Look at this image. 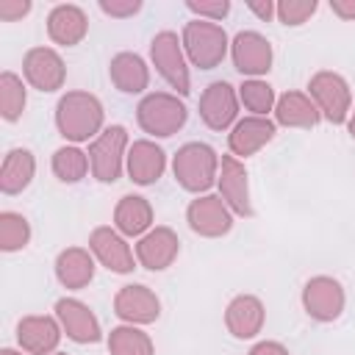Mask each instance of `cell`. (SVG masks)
<instances>
[{"label": "cell", "instance_id": "6da1fadb", "mask_svg": "<svg viewBox=\"0 0 355 355\" xmlns=\"http://www.w3.org/2000/svg\"><path fill=\"white\" fill-rule=\"evenodd\" d=\"M55 130L67 144H92L105 130V108L97 94L72 89L55 103Z\"/></svg>", "mask_w": 355, "mask_h": 355}, {"label": "cell", "instance_id": "7a4b0ae2", "mask_svg": "<svg viewBox=\"0 0 355 355\" xmlns=\"http://www.w3.org/2000/svg\"><path fill=\"white\" fill-rule=\"evenodd\" d=\"M172 178L183 191L194 197L211 194L219 178V153L205 141L180 144L178 153L172 155Z\"/></svg>", "mask_w": 355, "mask_h": 355}, {"label": "cell", "instance_id": "3957f363", "mask_svg": "<svg viewBox=\"0 0 355 355\" xmlns=\"http://www.w3.org/2000/svg\"><path fill=\"white\" fill-rule=\"evenodd\" d=\"M180 42L186 50V58L197 69H216L230 55V36L219 22L208 19H189L180 31Z\"/></svg>", "mask_w": 355, "mask_h": 355}, {"label": "cell", "instance_id": "277c9868", "mask_svg": "<svg viewBox=\"0 0 355 355\" xmlns=\"http://www.w3.org/2000/svg\"><path fill=\"white\" fill-rule=\"evenodd\" d=\"M189 108L175 92H147L136 105V122L150 139H169L183 130Z\"/></svg>", "mask_w": 355, "mask_h": 355}, {"label": "cell", "instance_id": "5b68a950", "mask_svg": "<svg viewBox=\"0 0 355 355\" xmlns=\"http://www.w3.org/2000/svg\"><path fill=\"white\" fill-rule=\"evenodd\" d=\"M150 61L155 72L164 78V83L178 94L186 97L191 92V72H189V58L183 50V42L175 31H158L150 42Z\"/></svg>", "mask_w": 355, "mask_h": 355}, {"label": "cell", "instance_id": "8992f818", "mask_svg": "<svg viewBox=\"0 0 355 355\" xmlns=\"http://www.w3.org/2000/svg\"><path fill=\"white\" fill-rule=\"evenodd\" d=\"M130 136L125 125H105V130L89 144V164H92V178L100 183H116L125 172V158H128Z\"/></svg>", "mask_w": 355, "mask_h": 355}, {"label": "cell", "instance_id": "52a82bcc", "mask_svg": "<svg viewBox=\"0 0 355 355\" xmlns=\"http://www.w3.org/2000/svg\"><path fill=\"white\" fill-rule=\"evenodd\" d=\"M308 94L316 103L322 119H327L330 125H347L352 111V92L341 72H333V69L313 72L308 80Z\"/></svg>", "mask_w": 355, "mask_h": 355}, {"label": "cell", "instance_id": "ba28073f", "mask_svg": "<svg viewBox=\"0 0 355 355\" xmlns=\"http://www.w3.org/2000/svg\"><path fill=\"white\" fill-rule=\"evenodd\" d=\"M300 302H302V311L313 319V322H336L341 313H344V305H347V291L344 286L330 277V275H313L302 291H300Z\"/></svg>", "mask_w": 355, "mask_h": 355}, {"label": "cell", "instance_id": "9c48e42d", "mask_svg": "<svg viewBox=\"0 0 355 355\" xmlns=\"http://www.w3.org/2000/svg\"><path fill=\"white\" fill-rule=\"evenodd\" d=\"M239 108H241V103H239V89H236L233 83H227V80H214V83H208V86L202 89L200 105H197L202 125H205L208 130H216V133L230 130V128L241 119V116H239Z\"/></svg>", "mask_w": 355, "mask_h": 355}, {"label": "cell", "instance_id": "30bf717a", "mask_svg": "<svg viewBox=\"0 0 355 355\" xmlns=\"http://www.w3.org/2000/svg\"><path fill=\"white\" fill-rule=\"evenodd\" d=\"M230 61H233V69L244 80L263 78L275 64V47L258 31H239L230 39Z\"/></svg>", "mask_w": 355, "mask_h": 355}, {"label": "cell", "instance_id": "8fae6325", "mask_svg": "<svg viewBox=\"0 0 355 355\" xmlns=\"http://www.w3.org/2000/svg\"><path fill=\"white\" fill-rule=\"evenodd\" d=\"M22 78L36 92H58L67 83V64L50 44H36L22 55Z\"/></svg>", "mask_w": 355, "mask_h": 355}, {"label": "cell", "instance_id": "7c38bea8", "mask_svg": "<svg viewBox=\"0 0 355 355\" xmlns=\"http://www.w3.org/2000/svg\"><path fill=\"white\" fill-rule=\"evenodd\" d=\"M216 194L227 202V208L236 216L250 219L255 214L252 194H250V172L241 158L225 153L219 155V178H216Z\"/></svg>", "mask_w": 355, "mask_h": 355}, {"label": "cell", "instance_id": "4fadbf2b", "mask_svg": "<svg viewBox=\"0 0 355 355\" xmlns=\"http://www.w3.org/2000/svg\"><path fill=\"white\" fill-rule=\"evenodd\" d=\"M236 214L227 208V202L219 194H200L186 205V222L191 233L202 239H222L233 230Z\"/></svg>", "mask_w": 355, "mask_h": 355}, {"label": "cell", "instance_id": "5bb4252c", "mask_svg": "<svg viewBox=\"0 0 355 355\" xmlns=\"http://www.w3.org/2000/svg\"><path fill=\"white\" fill-rule=\"evenodd\" d=\"M89 250H92L94 261L114 275H130L139 263L133 247L114 225H97L89 233Z\"/></svg>", "mask_w": 355, "mask_h": 355}, {"label": "cell", "instance_id": "9a60e30c", "mask_svg": "<svg viewBox=\"0 0 355 355\" xmlns=\"http://www.w3.org/2000/svg\"><path fill=\"white\" fill-rule=\"evenodd\" d=\"M53 316L58 319L64 336L75 344H97L103 341V327L100 319L94 316V311L78 300V297H61L53 305Z\"/></svg>", "mask_w": 355, "mask_h": 355}, {"label": "cell", "instance_id": "2e32d148", "mask_svg": "<svg viewBox=\"0 0 355 355\" xmlns=\"http://www.w3.org/2000/svg\"><path fill=\"white\" fill-rule=\"evenodd\" d=\"M114 313L122 324H153L161 316V300L158 294L144 283H128L114 294Z\"/></svg>", "mask_w": 355, "mask_h": 355}, {"label": "cell", "instance_id": "e0dca14e", "mask_svg": "<svg viewBox=\"0 0 355 355\" xmlns=\"http://www.w3.org/2000/svg\"><path fill=\"white\" fill-rule=\"evenodd\" d=\"M133 252L139 266H144L147 272H164L180 255V239L169 225H155L141 239H136Z\"/></svg>", "mask_w": 355, "mask_h": 355}, {"label": "cell", "instance_id": "ac0fdd59", "mask_svg": "<svg viewBox=\"0 0 355 355\" xmlns=\"http://www.w3.org/2000/svg\"><path fill=\"white\" fill-rule=\"evenodd\" d=\"M166 164H169L166 161V153H164L161 144H155V139H136L128 147L125 175L136 186H153L166 172Z\"/></svg>", "mask_w": 355, "mask_h": 355}, {"label": "cell", "instance_id": "d6986e66", "mask_svg": "<svg viewBox=\"0 0 355 355\" xmlns=\"http://www.w3.org/2000/svg\"><path fill=\"white\" fill-rule=\"evenodd\" d=\"M64 338V330L55 316L47 313H31L17 322V344L31 355H53L58 352V344Z\"/></svg>", "mask_w": 355, "mask_h": 355}, {"label": "cell", "instance_id": "ffe728a7", "mask_svg": "<svg viewBox=\"0 0 355 355\" xmlns=\"http://www.w3.org/2000/svg\"><path fill=\"white\" fill-rule=\"evenodd\" d=\"M275 133H277L275 119L247 114V116H241V119L227 130V150H230V155L247 161L250 155H255L258 150H263V147L275 139Z\"/></svg>", "mask_w": 355, "mask_h": 355}, {"label": "cell", "instance_id": "44dd1931", "mask_svg": "<svg viewBox=\"0 0 355 355\" xmlns=\"http://www.w3.org/2000/svg\"><path fill=\"white\" fill-rule=\"evenodd\" d=\"M266 305L255 294H236L225 308V327L233 338L250 341L263 330Z\"/></svg>", "mask_w": 355, "mask_h": 355}, {"label": "cell", "instance_id": "7402d4cb", "mask_svg": "<svg viewBox=\"0 0 355 355\" xmlns=\"http://www.w3.org/2000/svg\"><path fill=\"white\" fill-rule=\"evenodd\" d=\"M89 33V17L78 3H58L47 14V36L58 47H78Z\"/></svg>", "mask_w": 355, "mask_h": 355}, {"label": "cell", "instance_id": "603a6c76", "mask_svg": "<svg viewBox=\"0 0 355 355\" xmlns=\"http://www.w3.org/2000/svg\"><path fill=\"white\" fill-rule=\"evenodd\" d=\"M53 272L67 291H80L94 280L97 261L89 247H64L53 261Z\"/></svg>", "mask_w": 355, "mask_h": 355}, {"label": "cell", "instance_id": "cb8c5ba5", "mask_svg": "<svg viewBox=\"0 0 355 355\" xmlns=\"http://www.w3.org/2000/svg\"><path fill=\"white\" fill-rule=\"evenodd\" d=\"M272 116H275V125L294 128V130H311L322 122V114H319L316 103L311 100L308 92H300V89H288V92L277 94Z\"/></svg>", "mask_w": 355, "mask_h": 355}, {"label": "cell", "instance_id": "d4e9b609", "mask_svg": "<svg viewBox=\"0 0 355 355\" xmlns=\"http://www.w3.org/2000/svg\"><path fill=\"white\" fill-rule=\"evenodd\" d=\"M108 78H111L114 89L122 92V94H147V89H150V64L139 53L122 50L108 61Z\"/></svg>", "mask_w": 355, "mask_h": 355}, {"label": "cell", "instance_id": "484cf974", "mask_svg": "<svg viewBox=\"0 0 355 355\" xmlns=\"http://www.w3.org/2000/svg\"><path fill=\"white\" fill-rule=\"evenodd\" d=\"M125 239H141L147 230L155 227V214L147 197L141 194H125L114 205V222H111Z\"/></svg>", "mask_w": 355, "mask_h": 355}, {"label": "cell", "instance_id": "4316f807", "mask_svg": "<svg viewBox=\"0 0 355 355\" xmlns=\"http://www.w3.org/2000/svg\"><path fill=\"white\" fill-rule=\"evenodd\" d=\"M36 178V155L28 147H11L0 164V191L14 197L22 194Z\"/></svg>", "mask_w": 355, "mask_h": 355}, {"label": "cell", "instance_id": "83f0119b", "mask_svg": "<svg viewBox=\"0 0 355 355\" xmlns=\"http://www.w3.org/2000/svg\"><path fill=\"white\" fill-rule=\"evenodd\" d=\"M50 169H53V175H55L61 183H67V186L80 183V180L92 172L89 153L80 150L78 144H61V147L53 153V158H50Z\"/></svg>", "mask_w": 355, "mask_h": 355}, {"label": "cell", "instance_id": "f1b7e54d", "mask_svg": "<svg viewBox=\"0 0 355 355\" xmlns=\"http://www.w3.org/2000/svg\"><path fill=\"white\" fill-rule=\"evenodd\" d=\"M108 355H155V344L150 333L136 324H116L105 336Z\"/></svg>", "mask_w": 355, "mask_h": 355}, {"label": "cell", "instance_id": "f546056e", "mask_svg": "<svg viewBox=\"0 0 355 355\" xmlns=\"http://www.w3.org/2000/svg\"><path fill=\"white\" fill-rule=\"evenodd\" d=\"M28 105V83L22 75L3 69L0 72V116L3 122H17Z\"/></svg>", "mask_w": 355, "mask_h": 355}, {"label": "cell", "instance_id": "4dcf8cb0", "mask_svg": "<svg viewBox=\"0 0 355 355\" xmlns=\"http://www.w3.org/2000/svg\"><path fill=\"white\" fill-rule=\"evenodd\" d=\"M239 103L252 116H269L275 111L277 94H275V86L266 78H247L239 86Z\"/></svg>", "mask_w": 355, "mask_h": 355}, {"label": "cell", "instance_id": "1f68e13d", "mask_svg": "<svg viewBox=\"0 0 355 355\" xmlns=\"http://www.w3.org/2000/svg\"><path fill=\"white\" fill-rule=\"evenodd\" d=\"M31 222L19 211H0V250L3 252H19L31 244Z\"/></svg>", "mask_w": 355, "mask_h": 355}, {"label": "cell", "instance_id": "d6a6232c", "mask_svg": "<svg viewBox=\"0 0 355 355\" xmlns=\"http://www.w3.org/2000/svg\"><path fill=\"white\" fill-rule=\"evenodd\" d=\"M316 11H319L316 0H280L277 3V22L286 25V28H300Z\"/></svg>", "mask_w": 355, "mask_h": 355}, {"label": "cell", "instance_id": "836d02e7", "mask_svg": "<svg viewBox=\"0 0 355 355\" xmlns=\"http://www.w3.org/2000/svg\"><path fill=\"white\" fill-rule=\"evenodd\" d=\"M230 0H189L186 3V11L194 17V19H208V22H222L227 14H230Z\"/></svg>", "mask_w": 355, "mask_h": 355}, {"label": "cell", "instance_id": "e575fe53", "mask_svg": "<svg viewBox=\"0 0 355 355\" xmlns=\"http://www.w3.org/2000/svg\"><path fill=\"white\" fill-rule=\"evenodd\" d=\"M97 8L111 19H128L141 11V0H100Z\"/></svg>", "mask_w": 355, "mask_h": 355}, {"label": "cell", "instance_id": "d590c367", "mask_svg": "<svg viewBox=\"0 0 355 355\" xmlns=\"http://www.w3.org/2000/svg\"><path fill=\"white\" fill-rule=\"evenodd\" d=\"M33 11L31 0H0V19L3 22H19Z\"/></svg>", "mask_w": 355, "mask_h": 355}, {"label": "cell", "instance_id": "8d00e7d4", "mask_svg": "<svg viewBox=\"0 0 355 355\" xmlns=\"http://www.w3.org/2000/svg\"><path fill=\"white\" fill-rule=\"evenodd\" d=\"M247 11L255 14L261 22L277 19V3H272V0H250V3H247Z\"/></svg>", "mask_w": 355, "mask_h": 355}, {"label": "cell", "instance_id": "74e56055", "mask_svg": "<svg viewBox=\"0 0 355 355\" xmlns=\"http://www.w3.org/2000/svg\"><path fill=\"white\" fill-rule=\"evenodd\" d=\"M247 355H291V352H288V347H286V344L272 341V338H263V341H255V344L250 347V352H247Z\"/></svg>", "mask_w": 355, "mask_h": 355}, {"label": "cell", "instance_id": "f35d334b", "mask_svg": "<svg viewBox=\"0 0 355 355\" xmlns=\"http://www.w3.org/2000/svg\"><path fill=\"white\" fill-rule=\"evenodd\" d=\"M330 11L344 22H355V0H330Z\"/></svg>", "mask_w": 355, "mask_h": 355}, {"label": "cell", "instance_id": "ab89813d", "mask_svg": "<svg viewBox=\"0 0 355 355\" xmlns=\"http://www.w3.org/2000/svg\"><path fill=\"white\" fill-rule=\"evenodd\" d=\"M0 355H31V352H25L22 347H3Z\"/></svg>", "mask_w": 355, "mask_h": 355}, {"label": "cell", "instance_id": "60d3db41", "mask_svg": "<svg viewBox=\"0 0 355 355\" xmlns=\"http://www.w3.org/2000/svg\"><path fill=\"white\" fill-rule=\"evenodd\" d=\"M347 130H349V136H352V141H355V105H352V111H349V119H347Z\"/></svg>", "mask_w": 355, "mask_h": 355}, {"label": "cell", "instance_id": "b9f144b4", "mask_svg": "<svg viewBox=\"0 0 355 355\" xmlns=\"http://www.w3.org/2000/svg\"><path fill=\"white\" fill-rule=\"evenodd\" d=\"M53 355H67V352H53Z\"/></svg>", "mask_w": 355, "mask_h": 355}]
</instances>
